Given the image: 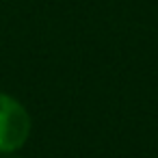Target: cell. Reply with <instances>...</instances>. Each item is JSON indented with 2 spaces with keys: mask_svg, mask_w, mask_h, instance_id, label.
I'll list each match as a JSON object with an SVG mask.
<instances>
[{
  "mask_svg": "<svg viewBox=\"0 0 158 158\" xmlns=\"http://www.w3.org/2000/svg\"><path fill=\"white\" fill-rule=\"evenodd\" d=\"M31 115L26 106L9 93H0V154L18 152L31 136Z\"/></svg>",
  "mask_w": 158,
  "mask_h": 158,
  "instance_id": "6da1fadb",
  "label": "cell"
},
{
  "mask_svg": "<svg viewBox=\"0 0 158 158\" xmlns=\"http://www.w3.org/2000/svg\"><path fill=\"white\" fill-rule=\"evenodd\" d=\"M7 158H18V156H7Z\"/></svg>",
  "mask_w": 158,
  "mask_h": 158,
  "instance_id": "7a4b0ae2",
  "label": "cell"
}]
</instances>
